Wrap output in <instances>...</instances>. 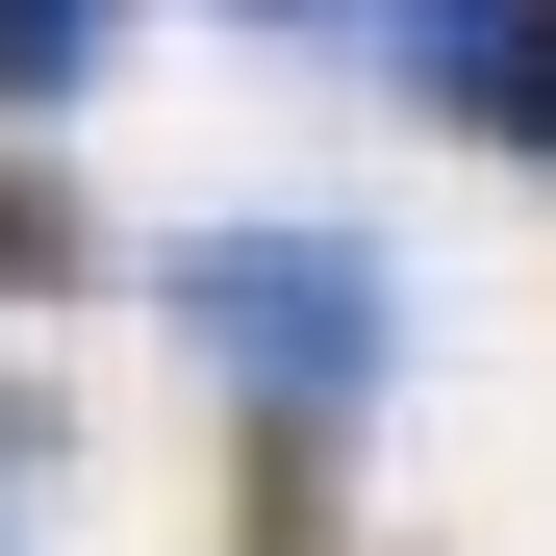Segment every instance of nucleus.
I'll return each instance as SVG.
<instances>
[{"instance_id": "1", "label": "nucleus", "mask_w": 556, "mask_h": 556, "mask_svg": "<svg viewBox=\"0 0 556 556\" xmlns=\"http://www.w3.org/2000/svg\"><path fill=\"white\" fill-rule=\"evenodd\" d=\"M152 304L203 329V380H228L253 430H304V455H354V405L405 380V278L354 253V228H177Z\"/></svg>"}, {"instance_id": "2", "label": "nucleus", "mask_w": 556, "mask_h": 556, "mask_svg": "<svg viewBox=\"0 0 556 556\" xmlns=\"http://www.w3.org/2000/svg\"><path fill=\"white\" fill-rule=\"evenodd\" d=\"M354 51H380L430 127H481V152H556V0H354Z\"/></svg>"}, {"instance_id": "3", "label": "nucleus", "mask_w": 556, "mask_h": 556, "mask_svg": "<svg viewBox=\"0 0 556 556\" xmlns=\"http://www.w3.org/2000/svg\"><path fill=\"white\" fill-rule=\"evenodd\" d=\"M102 51H127V0H0V127H51Z\"/></svg>"}, {"instance_id": "4", "label": "nucleus", "mask_w": 556, "mask_h": 556, "mask_svg": "<svg viewBox=\"0 0 556 556\" xmlns=\"http://www.w3.org/2000/svg\"><path fill=\"white\" fill-rule=\"evenodd\" d=\"M0 278H26V304H76V278H102V203H76L51 152H0Z\"/></svg>"}, {"instance_id": "5", "label": "nucleus", "mask_w": 556, "mask_h": 556, "mask_svg": "<svg viewBox=\"0 0 556 556\" xmlns=\"http://www.w3.org/2000/svg\"><path fill=\"white\" fill-rule=\"evenodd\" d=\"M228 26H278V51H329V26H354V0H228Z\"/></svg>"}]
</instances>
